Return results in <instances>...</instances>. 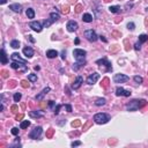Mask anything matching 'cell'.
<instances>
[{
  "label": "cell",
  "mask_w": 148,
  "mask_h": 148,
  "mask_svg": "<svg viewBox=\"0 0 148 148\" xmlns=\"http://www.w3.org/2000/svg\"><path fill=\"white\" fill-rule=\"evenodd\" d=\"M147 104V102L145 99H133L132 102H130L126 105V110L127 111H136L141 109L142 107H145Z\"/></svg>",
  "instance_id": "obj_2"
},
{
  "label": "cell",
  "mask_w": 148,
  "mask_h": 148,
  "mask_svg": "<svg viewBox=\"0 0 148 148\" xmlns=\"http://www.w3.org/2000/svg\"><path fill=\"white\" fill-rule=\"evenodd\" d=\"M80 125H81V122H80L79 119H76V120H74V122H72V126H73V127H79Z\"/></svg>",
  "instance_id": "obj_34"
},
{
  "label": "cell",
  "mask_w": 148,
  "mask_h": 148,
  "mask_svg": "<svg viewBox=\"0 0 148 148\" xmlns=\"http://www.w3.org/2000/svg\"><path fill=\"white\" fill-rule=\"evenodd\" d=\"M28 80L30 82H36L37 81V74H28Z\"/></svg>",
  "instance_id": "obj_28"
},
{
  "label": "cell",
  "mask_w": 148,
  "mask_h": 148,
  "mask_svg": "<svg viewBox=\"0 0 148 148\" xmlns=\"http://www.w3.org/2000/svg\"><path fill=\"white\" fill-rule=\"evenodd\" d=\"M0 73H1V76H2V78H8V74H9L8 71L1 70V72H0Z\"/></svg>",
  "instance_id": "obj_35"
},
{
  "label": "cell",
  "mask_w": 148,
  "mask_h": 148,
  "mask_svg": "<svg viewBox=\"0 0 148 148\" xmlns=\"http://www.w3.org/2000/svg\"><path fill=\"white\" fill-rule=\"evenodd\" d=\"M25 15H27L28 19H34L35 17V11L33 8H28L25 11Z\"/></svg>",
  "instance_id": "obj_23"
},
{
  "label": "cell",
  "mask_w": 148,
  "mask_h": 148,
  "mask_svg": "<svg viewBox=\"0 0 148 148\" xmlns=\"http://www.w3.org/2000/svg\"><path fill=\"white\" fill-rule=\"evenodd\" d=\"M128 80H130V78L125 74H116L113 76V82L115 83H125L127 82Z\"/></svg>",
  "instance_id": "obj_6"
},
{
  "label": "cell",
  "mask_w": 148,
  "mask_h": 148,
  "mask_svg": "<svg viewBox=\"0 0 148 148\" xmlns=\"http://www.w3.org/2000/svg\"><path fill=\"white\" fill-rule=\"evenodd\" d=\"M11 46H12L13 49H19V48H20V42L16 41V39H13V41L11 42Z\"/></svg>",
  "instance_id": "obj_26"
},
{
  "label": "cell",
  "mask_w": 148,
  "mask_h": 148,
  "mask_svg": "<svg viewBox=\"0 0 148 148\" xmlns=\"http://www.w3.org/2000/svg\"><path fill=\"white\" fill-rule=\"evenodd\" d=\"M51 23H52V21L51 20H45L44 21V23H43V27H44V28H48V27L51 25Z\"/></svg>",
  "instance_id": "obj_36"
},
{
  "label": "cell",
  "mask_w": 148,
  "mask_h": 148,
  "mask_svg": "<svg viewBox=\"0 0 148 148\" xmlns=\"http://www.w3.org/2000/svg\"><path fill=\"white\" fill-rule=\"evenodd\" d=\"M104 1H109V0H104Z\"/></svg>",
  "instance_id": "obj_58"
},
{
  "label": "cell",
  "mask_w": 148,
  "mask_h": 148,
  "mask_svg": "<svg viewBox=\"0 0 148 148\" xmlns=\"http://www.w3.org/2000/svg\"><path fill=\"white\" fill-rule=\"evenodd\" d=\"M80 145H81V141H73V142L71 144V146H72V147H78Z\"/></svg>",
  "instance_id": "obj_43"
},
{
  "label": "cell",
  "mask_w": 148,
  "mask_h": 148,
  "mask_svg": "<svg viewBox=\"0 0 148 148\" xmlns=\"http://www.w3.org/2000/svg\"><path fill=\"white\" fill-rule=\"evenodd\" d=\"M29 39H30V42H31V43H35V39H34V37L31 36V35H29Z\"/></svg>",
  "instance_id": "obj_50"
},
{
  "label": "cell",
  "mask_w": 148,
  "mask_h": 148,
  "mask_svg": "<svg viewBox=\"0 0 148 148\" xmlns=\"http://www.w3.org/2000/svg\"><path fill=\"white\" fill-rule=\"evenodd\" d=\"M80 43V41H79V38H75V44H79Z\"/></svg>",
  "instance_id": "obj_55"
},
{
  "label": "cell",
  "mask_w": 148,
  "mask_h": 148,
  "mask_svg": "<svg viewBox=\"0 0 148 148\" xmlns=\"http://www.w3.org/2000/svg\"><path fill=\"white\" fill-rule=\"evenodd\" d=\"M23 54H25L27 58H33L34 56V50L30 48V46H27L23 49Z\"/></svg>",
  "instance_id": "obj_15"
},
{
  "label": "cell",
  "mask_w": 148,
  "mask_h": 148,
  "mask_svg": "<svg viewBox=\"0 0 148 148\" xmlns=\"http://www.w3.org/2000/svg\"><path fill=\"white\" fill-rule=\"evenodd\" d=\"M109 120H110V116L108 113L99 112V113H96L94 116V122L96 124H107Z\"/></svg>",
  "instance_id": "obj_3"
},
{
  "label": "cell",
  "mask_w": 148,
  "mask_h": 148,
  "mask_svg": "<svg viewBox=\"0 0 148 148\" xmlns=\"http://www.w3.org/2000/svg\"><path fill=\"white\" fill-rule=\"evenodd\" d=\"M127 29L128 30H134L136 29V25L133 22H130V23H127Z\"/></svg>",
  "instance_id": "obj_38"
},
{
  "label": "cell",
  "mask_w": 148,
  "mask_h": 148,
  "mask_svg": "<svg viewBox=\"0 0 148 148\" xmlns=\"http://www.w3.org/2000/svg\"><path fill=\"white\" fill-rule=\"evenodd\" d=\"M5 2H6V0H1V5H4Z\"/></svg>",
  "instance_id": "obj_56"
},
{
  "label": "cell",
  "mask_w": 148,
  "mask_h": 148,
  "mask_svg": "<svg viewBox=\"0 0 148 148\" xmlns=\"http://www.w3.org/2000/svg\"><path fill=\"white\" fill-rule=\"evenodd\" d=\"M105 103H107L105 99H97L95 101V105H96V107H102V105H104Z\"/></svg>",
  "instance_id": "obj_24"
},
{
  "label": "cell",
  "mask_w": 148,
  "mask_h": 148,
  "mask_svg": "<svg viewBox=\"0 0 148 148\" xmlns=\"http://www.w3.org/2000/svg\"><path fill=\"white\" fill-rule=\"evenodd\" d=\"M85 37H86L89 42H96L97 41V38H99V36L96 35V33H95L93 29H88V30H86V31H85Z\"/></svg>",
  "instance_id": "obj_5"
},
{
  "label": "cell",
  "mask_w": 148,
  "mask_h": 148,
  "mask_svg": "<svg viewBox=\"0 0 148 148\" xmlns=\"http://www.w3.org/2000/svg\"><path fill=\"white\" fill-rule=\"evenodd\" d=\"M134 49H136V51L141 49V43H140V42H138V43H136V44H134Z\"/></svg>",
  "instance_id": "obj_45"
},
{
  "label": "cell",
  "mask_w": 148,
  "mask_h": 148,
  "mask_svg": "<svg viewBox=\"0 0 148 148\" xmlns=\"http://www.w3.org/2000/svg\"><path fill=\"white\" fill-rule=\"evenodd\" d=\"M86 54H87V52L85 50L74 49L73 56H74V58H75V60H76V62L73 65L74 71H78L79 68H81L82 66L86 65Z\"/></svg>",
  "instance_id": "obj_1"
},
{
  "label": "cell",
  "mask_w": 148,
  "mask_h": 148,
  "mask_svg": "<svg viewBox=\"0 0 148 148\" xmlns=\"http://www.w3.org/2000/svg\"><path fill=\"white\" fill-rule=\"evenodd\" d=\"M29 27L33 29L34 31H36V33H41L42 29L44 28V27H43V25H42L41 22H38V21H33V22H30Z\"/></svg>",
  "instance_id": "obj_9"
},
{
  "label": "cell",
  "mask_w": 148,
  "mask_h": 148,
  "mask_svg": "<svg viewBox=\"0 0 148 148\" xmlns=\"http://www.w3.org/2000/svg\"><path fill=\"white\" fill-rule=\"evenodd\" d=\"M146 12H148V8H146Z\"/></svg>",
  "instance_id": "obj_57"
},
{
  "label": "cell",
  "mask_w": 148,
  "mask_h": 148,
  "mask_svg": "<svg viewBox=\"0 0 148 148\" xmlns=\"http://www.w3.org/2000/svg\"><path fill=\"white\" fill-rule=\"evenodd\" d=\"M0 111H4V104L1 103V105H0Z\"/></svg>",
  "instance_id": "obj_53"
},
{
  "label": "cell",
  "mask_w": 148,
  "mask_h": 148,
  "mask_svg": "<svg viewBox=\"0 0 148 148\" xmlns=\"http://www.w3.org/2000/svg\"><path fill=\"white\" fill-rule=\"evenodd\" d=\"M21 97H22L21 93H15V94H14V96H13V99H14V102H20Z\"/></svg>",
  "instance_id": "obj_30"
},
{
  "label": "cell",
  "mask_w": 148,
  "mask_h": 148,
  "mask_svg": "<svg viewBox=\"0 0 148 148\" xmlns=\"http://www.w3.org/2000/svg\"><path fill=\"white\" fill-rule=\"evenodd\" d=\"M50 90H51V89H50L49 87H46V88H44V89H43V90H42L41 93H39V94H37V95H36V97H35V99H36V101H43V99H44V96H45V95L48 94V93H49Z\"/></svg>",
  "instance_id": "obj_14"
},
{
  "label": "cell",
  "mask_w": 148,
  "mask_h": 148,
  "mask_svg": "<svg viewBox=\"0 0 148 148\" xmlns=\"http://www.w3.org/2000/svg\"><path fill=\"white\" fill-rule=\"evenodd\" d=\"M23 118V115L21 113V115H17V116H15V119L16 120H20V119H22Z\"/></svg>",
  "instance_id": "obj_48"
},
{
  "label": "cell",
  "mask_w": 148,
  "mask_h": 148,
  "mask_svg": "<svg viewBox=\"0 0 148 148\" xmlns=\"http://www.w3.org/2000/svg\"><path fill=\"white\" fill-rule=\"evenodd\" d=\"M64 14H68L70 13V7H68V5H66V6H64L62 7V11Z\"/></svg>",
  "instance_id": "obj_37"
},
{
  "label": "cell",
  "mask_w": 148,
  "mask_h": 148,
  "mask_svg": "<svg viewBox=\"0 0 148 148\" xmlns=\"http://www.w3.org/2000/svg\"><path fill=\"white\" fill-rule=\"evenodd\" d=\"M82 83H83V78L81 76V75H78L76 79H75V81H74L73 85H72V88H73L74 90H76V89H79V88L81 87Z\"/></svg>",
  "instance_id": "obj_13"
},
{
  "label": "cell",
  "mask_w": 148,
  "mask_h": 148,
  "mask_svg": "<svg viewBox=\"0 0 148 148\" xmlns=\"http://www.w3.org/2000/svg\"><path fill=\"white\" fill-rule=\"evenodd\" d=\"M81 8H82V6H81V5H78V6L75 7V12H76V13L81 12Z\"/></svg>",
  "instance_id": "obj_46"
},
{
  "label": "cell",
  "mask_w": 148,
  "mask_h": 148,
  "mask_svg": "<svg viewBox=\"0 0 148 148\" xmlns=\"http://www.w3.org/2000/svg\"><path fill=\"white\" fill-rule=\"evenodd\" d=\"M11 110H12L13 112L15 113V112H17V111H19V108H17V105H15V104H14V105H12V107H11Z\"/></svg>",
  "instance_id": "obj_44"
},
{
  "label": "cell",
  "mask_w": 148,
  "mask_h": 148,
  "mask_svg": "<svg viewBox=\"0 0 148 148\" xmlns=\"http://www.w3.org/2000/svg\"><path fill=\"white\" fill-rule=\"evenodd\" d=\"M131 94H132L131 91L124 89L123 87H118V88L116 89V95H117V96H125V97H128V96H131Z\"/></svg>",
  "instance_id": "obj_11"
},
{
  "label": "cell",
  "mask_w": 148,
  "mask_h": 148,
  "mask_svg": "<svg viewBox=\"0 0 148 148\" xmlns=\"http://www.w3.org/2000/svg\"><path fill=\"white\" fill-rule=\"evenodd\" d=\"M11 67L19 71V72H27L28 71V66L25 65V62H13L11 64Z\"/></svg>",
  "instance_id": "obj_4"
},
{
  "label": "cell",
  "mask_w": 148,
  "mask_h": 148,
  "mask_svg": "<svg viewBox=\"0 0 148 148\" xmlns=\"http://www.w3.org/2000/svg\"><path fill=\"white\" fill-rule=\"evenodd\" d=\"M9 9H12L13 12H15V13L22 12V7H21V5H19V4H12L9 6Z\"/></svg>",
  "instance_id": "obj_17"
},
{
  "label": "cell",
  "mask_w": 148,
  "mask_h": 148,
  "mask_svg": "<svg viewBox=\"0 0 148 148\" xmlns=\"http://www.w3.org/2000/svg\"><path fill=\"white\" fill-rule=\"evenodd\" d=\"M99 79V74L97 73V72H94L93 74H90L88 78H87V83L88 85H94V83H96V81Z\"/></svg>",
  "instance_id": "obj_10"
},
{
  "label": "cell",
  "mask_w": 148,
  "mask_h": 148,
  "mask_svg": "<svg viewBox=\"0 0 148 148\" xmlns=\"http://www.w3.org/2000/svg\"><path fill=\"white\" fill-rule=\"evenodd\" d=\"M96 64H97V65H102V66H107V72H110V71H112L111 62L108 60L107 58H102V59L96 60Z\"/></svg>",
  "instance_id": "obj_8"
},
{
  "label": "cell",
  "mask_w": 148,
  "mask_h": 148,
  "mask_svg": "<svg viewBox=\"0 0 148 148\" xmlns=\"http://www.w3.org/2000/svg\"><path fill=\"white\" fill-rule=\"evenodd\" d=\"M66 58V51H62V59H65Z\"/></svg>",
  "instance_id": "obj_51"
},
{
  "label": "cell",
  "mask_w": 148,
  "mask_h": 148,
  "mask_svg": "<svg viewBox=\"0 0 148 148\" xmlns=\"http://www.w3.org/2000/svg\"><path fill=\"white\" fill-rule=\"evenodd\" d=\"M148 41V36L146 35V34H142V35H140L139 36V42L142 44V43H145V42Z\"/></svg>",
  "instance_id": "obj_29"
},
{
  "label": "cell",
  "mask_w": 148,
  "mask_h": 148,
  "mask_svg": "<svg viewBox=\"0 0 148 148\" xmlns=\"http://www.w3.org/2000/svg\"><path fill=\"white\" fill-rule=\"evenodd\" d=\"M29 115H30V117H33V118H42L43 117V113H42L41 111H30Z\"/></svg>",
  "instance_id": "obj_20"
},
{
  "label": "cell",
  "mask_w": 148,
  "mask_h": 148,
  "mask_svg": "<svg viewBox=\"0 0 148 148\" xmlns=\"http://www.w3.org/2000/svg\"><path fill=\"white\" fill-rule=\"evenodd\" d=\"M8 62V59H7V56H6V52H5V49L1 50V64L2 65H6Z\"/></svg>",
  "instance_id": "obj_22"
},
{
  "label": "cell",
  "mask_w": 148,
  "mask_h": 148,
  "mask_svg": "<svg viewBox=\"0 0 148 148\" xmlns=\"http://www.w3.org/2000/svg\"><path fill=\"white\" fill-rule=\"evenodd\" d=\"M53 133H54L53 128H49V130H48V132H46V138L51 139V138H52V136H53Z\"/></svg>",
  "instance_id": "obj_31"
},
{
  "label": "cell",
  "mask_w": 148,
  "mask_h": 148,
  "mask_svg": "<svg viewBox=\"0 0 148 148\" xmlns=\"http://www.w3.org/2000/svg\"><path fill=\"white\" fill-rule=\"evenodd\" d=\"M58 56V52L56 50H48L46 51V57L50 58V59H52V58H56Z\"/></svg>",
  "instance_id": "obj_19"
},
{
  "label": "cell",
  "mask_w": 148,
  "mask_h": 148,
  "mask_svg": "<svg viewBox=\"0 0 148 148\" xmlns=\"http://www.w3.org/2000/svg\"><path fill=\"white\" fill-rule=\"evenodd\" d=\"M99 39H101V41H103L104 43H107V39L104 38V36H99Z\"/></svg>",
  "instance_id": "obj_52"
},
{
  "label": "cell",
  "mask_w": 148,
  "mask_h": 148,
  "mask_svg": "<svg viewBox=\"0 0 148 148\" xmlns=\"http://www.w3.org/2000/svg\"><path fill=\"white\" fill-rule=\"evenodd\" d=\"M41 70V67L39 66H35V71H39Z\"/></svg>",
  "instance_id": "obj_54"
},
{
  "label": "cell",
  "mask_w": 148,
  "mask_h": 148,
  "mask_svg": "<svg viewBox=\"0 0 148 148\" xmlns=\"http://www.w3.org/2000/svg\"><path fill=\"white\" fill-rule=\"evenodd\" d=\"M30 125V122L29 120H23V122H21L20 124V128H22V130H25V128H27Z\"/></svg>",
  "instance_id": "obj_27"
},
{
  "label": "cell",
  "mask_w": 148,
  "mask_h": 148,
  "mask_svg": "<svg viewBox=\"0 0 148 148\" xmlns=\"http://www.w3.org/2000/svg\"><path fill=\"white\" fill-rule=\"evenodd\" d=\"M65 108H66V110L68 111V112H72V107H71L70 104H66Z\"/></svg>",
  "instance_id": "obj_47"
},
{
  "label": "cell",
  "mask_w": 148,
  "mask_h": 148,
  "mask_svg": "<svg viewBox=\"0 0 148 148\" xmlns=\"http://www.w3.org/2000/svg\"><path fill=\"white\" fill-rule=\"evenodd\" d=\"M21 87H23V88H28V87H29L28 81H25V80H22V81H21Z\"/></svg>",
  "instance_id": "obj_39"
},
{
  "label": "cell",
  "mask_w": 148,
  "mask_h": 148,
  "mask_svg": "<svg viewBox=\"0 0 148 148\" xmlns=\"http://www.w3.org/2000/svg\"><path fill=\"white\" fill-rule=\"evenodd\" d=\"M133 80H134L136 83H142V81H144V79L141 78V76H139V75H136V76H133Z\"/></svg>",
  "instance_id": "obj_32"
},
{
  "label": "cell",
  "mask_w": 148,
  "mask_h": 148,
  "mask_svg": "<svg viewBox=\"0 0 148 148\" xmlns=\"http://www.w3.org/2000/svg\"><path fill=\"white\" fill-rule=\"evenodd\" d=\"M62 105H60V104H58L57 107L54 108V111H53V112H54V115H58V113H59V110L62 109Z\"/></svg>",
  "instance_id": "obj_40"
},
{
  "label": "cell",
  "mask_w": 148,
  "mask_h": 148,
  "mask_svg": "<svg viewBox=\"0 0 148 148\" xmlns=\"http://www.w3.org/2000/svg\"><path fill=\"white\" fill-rule=\"evenodd\" d=\"M125 7H126V8H132V7H133V4H126L125 5Z\"/></svg>",
  "instance_id": "obj_49"
},
{
  "label": "cell",
  "mask_w": 148,
  "mask_h": 148,
  "mask_svg": "<svg viewBox=\"0 0 148 148\" xmlns=\"http://www.w3.org/2000/svg\"><path fill=\"white\" fill-rule=\"evenodd\" d=\"M12 134H14V136H19V128L13 127L12 128Z\"/></svg>",
  "instance_id": "obj_41"
},
{
  "label": "cell",
  "mask_w": 148,
  "mask_h": 148,
  "mask_svg": "<svg viewBox=\"0 0 148 148\" xmlns=\"http://www.w3.org/2000/svg\"><path fill=\"white\" fill-rule=\"evenodd\" d=\"M11 58H12V60H14V62H25V64H27V62H25V59H22L17 52H14V53L11 56Z\"/></svg>",
  "instance_id": "obj_16"
},
{
  "label": "cell",
  "mask_w": 148,
  "mask_h": 148,
  "mask_svg": "<svg viewBox=\"0 0 148 148\" xmlns=\"http://www.w3.org/2000/svg\"><path fill=\"white\" fill-rule=\"evenodd\" d=\"M82 21L83 22H87V23H90V22H93V15L89 14V13L83 14L82 15Z\"/></svg>",
  "instance_id": "obj_18"
},
{
  "label": "cell",
  "mask_w": 148,
  "mask_h": 148,
  "mask_svg": "<svg viewBox=\"0 0 148 148\" xmlns=\"http://www.w3.org/2000/svg\"><path fill=\"white\" fill-rule=\"evenodd\" d=\"M101 85H102L103 88H108V86H109V79L104 78V80L102 81V83H101Z\"/></svg>",
  "instance_id": "obj_33"
},
{
  "label": "cell",
  "mask_w": 148,
  "mask_h": 148,
  "mask_svg": "<svg viewBox=\"0 0 148 148\" xmlns=\"http://www.w3.org/2000/svg\"><path fill=\"white\" fill-rule=\"evenodd\" d=\"M59 19H60V15H59V13L52 12L51 14H50V20L52 21V22H56V21H58Z\"/></svg>",
  "instance_id": "obj_21"
},
{
  "label": "cell",
  "mask_w": 148,
  "mask_h": 148,
  "mask_svg": "<svg viewBox=\"0 0 148 148\" xmlns=\"http://www.w3.org/2000/svg\"><path fill=\"white\" fill-rule=\"evenodd\" d=\"M42 132H43V128H42L41 126H37V127H35L33 131L29 133V138H30V139H34V140L38 139V138L41 136Z\"/></svg>",
  "instance_id": "obj_7"
},
{
  "label": "cell",
  "mask_w": 148,
  "mask_h": 148,
  "mask_svg": "<svg viewBox=\"0 0 148 148\" xmlns=\"http://www.w3.org/2000/svg\"><path fill=\"white\" fill-rule=\"evenodd\" d=\"M49 107L54 110V108L57 107V105H56V102H53V101H49Z\"/></svg>",
  "instance_id": "obj_42"
},
{
  "label": "cell",
  "mask_w": 148,
  "mask_h": 148,
  "mask_svg": "<svg viewBox=\"0 0 148 148\" xmlns=\"http://www.w3.org/2000/svg\"><path fill=\"white\" fill-rule=\"evenodd\" d=\"M109 11H110L111 13H119L120 12V7L119 6H110L109 7Z\"/></svg>",
  "instance_id": "obj_25"
},
{
  "label": "cell",
  "mask_w": 148,
  "mask_h": 148,
  "mask_svg": "<svg viewBox=\"0 0 148 148\" xmlns=\"http://www.w3.org/2000/svg\"><path fill=\"white\" fill-rule=\"evenodd\" d=\"M66 28H67V30H68L70 33H73V31H75V30L79 28V25H78V23H76L75 21L71 20V21H68V22H67Z\"/></svg>",
  "instance_id": "obj_12"
}]
</instances>
